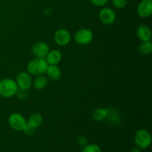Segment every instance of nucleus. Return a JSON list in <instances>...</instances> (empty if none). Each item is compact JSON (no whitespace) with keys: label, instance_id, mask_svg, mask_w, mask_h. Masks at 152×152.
Wrapping results in <instances>:
<instances>
[{"label":"nucleus","instance_id":"obj_10","mask_svg":"<svg viewBox=\"0 0 152 152\" xmlns=\"http://www.w3.org/2000/svg\"><path fill=\"white\" fill-rule=\"evenodd\" d=\"M31 51L36 57L45 58L48 52L50 51V48L47 43L44 42H39L33 45Z\"/></svg>","mask_w":152,"mask_h":152},{"label":"nucleus","instance_id":"obj_1","mask_svg":"<svg viewBox=\"0 0 152 152\" xmlns=\"http://www.w3.org/2000/svg\"><path fill=\"white\" fill-rule=\"evenodd\" d=\"M18 86L16 81L10 78L0 80V96L4 98H10L16 94Z\"/></svg>","mask_w":152,"mask_h":152},{"label":"nucleus","instance_id":"obj_20","mask_svg":"<svg viewBox=\"0 0 152 152\" xmlns=\"http://www.w3.org/2000/svg\"><path fill=\"white\" fill-rule=\"evenodd\" d=\"M112 4L116 8L123 9L126 6L127 1L126 0H112Z\"/></svg>","mask_w":152,"mask_h":152},{"label":"nucleus","instance_id":"obj_8","mask_svg":"<svg viewBox=\"0 0 152 152\" xmlns=\"http://www.w3.org/2000/svg\"><path fill=\"white\" fill-rule=\"evenodd\" d=\"M54 41L58 45L65 46L71 42V36L69 31L65 29H59L54 34Z\"/></svg>","mask_w":152,"mask_h":152},{"label":"nucleus","instance_id":"obj_17","mask_svg":"<svg viewBox=\"0 0 152 152\" xmlns=\"http://www.w3.org/2000/svg\"><path fill=\"white\" fill-rule=\"evenodd\" d=\"M152 50V44L151 41L142 42L139 47V52L142 55H149Z\"/></svg>","mask_w":152,"mask_h":152},{"label":"nucleus","instance_id":"obj_5","mask_svg":"<svg viewBox=\"0 0 152 152\" xmlns=\"http://www.w3.org/2000/svg\"><path fill=\"white\" fill-rule=\"evenodd\" d=\"M94 38L93 32L88 28H81L74 34V40L80 45H86L91 42Z\"/></svg>","mask_w":152,"mask_h":152},{"label":"nucleus","instance_id":"obj_3","mask_svg":"<svg viewBox=\"0 0 152 152\" xmlns=\"http://www.w3.org/2000/svg\"><path fill=\"white\" fill-rule=\"evenodd\" d=\"M134 142L140 149L148 148L151 143V135L146 129H140L134 134Z\"/></svg>","mask_w":152,"mask_h":152},{"label":"nucleus","instance_id":"obj_25","mask_svg":"<svg viewBox=\"0 0 152 152\" xmlns=\"http://www.w3.org/2000/svg\"><path fill=\"white\" fill-rule=\"evenodd\" d=\"M0 17H1V16H0Z\"/></svg>","mask_w":152,"mask_h":152},{"label":"nucleus","instance_id":"obj_6","mask_svg":"<svg viewBox=\"0 0 152 152\" xmlns=\"http://www.w3.org/2000/svg\"><path fill=\"white\" fill-rule=\"evenodd\" d=\"M99 19L102 24L106 25H112L117 19L115 11L111 7H102L99 12Z\"/></svg>","mask_w":152,"mask_h":152},{"label":"nucleus","instance_id":"obj_16","mask_svg":"<svg viewBox=\"0 0 152 152\" xmlns=\"http://www.w3.org/2000/svg\"><path fill=\"white\" fill-rule=\"evenodd\" d=\"M48 83V78L42 74V75H39L36 77L33 84H34V88L36 89H37V90H42V89L45 88L47 86Z\"/></svg>","mask_w":152,"mask_h":152},{"label":"nucleus","instance_id":"obj_11","mask_svg":"<svg viewBox=\"0 0 152 152\" xmlns=\"http://www.w3.org/2000/svg\"><path fill=\"white\" fill-rule=\"evenodd\" d=\"M137 36L142 42L150 41L151 38V31L146 25H140L137 29Z\"/></svg>","mask_w":152,"mask_h":152},{"label":"nucleus","instance_id":"obj_4","mask_svg":"<svg viewBox=\"0 0 152 152\" xmlns=\"http://www.w3.org/2000/svg\"><path fill=\"white\" fill-rule=\"evenodd\" d=\"M8 124L16 132H23L27 126V120L19 113H13L8 117Z\"/></svg>","mask_w":152,"mask_h":152},{"label":"nucleus","instance_id":"obj_13","mask_svg":"<svg viewBox=\"0 0 152 152\" xmlns=\"http://www.w3.org/2000/svg\"><path fill=\"white\" fill-rule=\"evenodd\" d=\"M45 73L47 74L48 78L52 81H56L59 80L62 76V71L57 65H48Z\"/></svg>","mask_w":152,"mask_h":152},{"label":"nucleus","instance_id":"obj_9","mask_svg":"<svg viewBox=\"0 0 152 152\" xmlns=\"http://www.w3.org/2000/svg\"><path fill=\"white\" fill-rule=\"evenodd\" d=\"M16 83L19 88L28 89V90L33 84L32 78L28 72L19 73L16 77Z\"/></svg>","mask_w":152,"mask_h":152},{"label":"nucleus","instance_id":"obj_19","mask_svg":"<svg viewBox=\"0 0 152 152\" xmlns=\"http://www.w3.org/2000/svg\"><path fill=\"white\" fill-rule=\"evenodd\" d=\"M16 95H17L18 98L22 100L27 99L29 95V92H28V89H22L18 88L17 92H16Z\"/></svg>","mask_w":152,"mask_h":152},{"label":"nucleus","instance_id":"obj_21","mask_svg":"<svg viewBox=\"0 0 152 152\" xmlns=\"http://www.w3.org/2000/svg\"><path fill=\"white\" fill-rule=\"evenodd\" d=\"M108 0H90L91 3L96 7H103L108 3Z\"/></svg>","mask_w":152,"mask_h":152},{"label":"nucleus","instance_id":"obj_24","mask_svg":"<svg viewBox=\"0 0 152 152\" xmlns=\"http://www.w3.org/2000/svg\"><path fill=\"white\" fill-rule=\"evenodd\" d=\"M131 152H141V151L139 148H134Z\"/></svg>","mask_w":152,"mask_h":152},{"label":"nucleus","instance_id":"obj_15","mask_svg":"<svg viewBox=\"0 0 152 152\" xmlns=\"http://www.w3.org/2000/svg\"><path fill=\"white\" fill-rule=\"evenodd\" d=\"M108 115V110L104 108H98L93 111L92 117L95 121L101 122L107 118Z\"/></svg>","mask_w":152,"mask_h":152},{"label":"nucleus","instance_id":"obj_22","mask_svg":"<svg viewBox=\"0 0 152 152\" xmlns=\"http://www.w3.org/2000/svg\"><path fill=\"white\" fill-rule=\"evenodd\" d=\"M77 143L80 146L84 147L86 146L88 144V140L86 137L84 136H80L79 137L78 139H77Z\"/></svg>","mask_w":152,"mask_h":152},{"label":"nucleus","instance_id":"obj_12","mask_svg":"<svg viewBox=\"0 0 152 152\" xmlns=\"http://www.w3.org/2000/svg\"><path fill=\"white\" fill-rule=\"evenodd\" d=\"M62 55L59 50H51L45 56V60L48 65H57L62 60Z\"/></svg>","mask_w":152,"mask_h":152},{"label":"nucleus","instance_id":"obj_14","mask_svg":"<svg viewBox=\"0 0 152 152\" xmlns=\"http://www.w3.org/2000/svg\"><path fill=\"white\" fill-rule=\"evenodd\" d=\"M43 121L42 116L39 113H34V114H31L30 116L29 119L27 121V126H29L31 129L36 130L38 129L40 126L42 125Z\"/></svg>","mask_w":152,"mask_h":152},{"label":"nucleus","instance_id":"obj_7","mask_svg":"<svg viewBox=\"0 0 152 152\" xmlns=\"http://www.w3.org/2000/svg\"><path fill=\"white\" fill-rule=\"evenodd\" d=\"M137 12L140 17H150L152 14V0H142L138 4Z\"/></svg>","mask_w":152,"mask_h":152},{"label":"nucleus","instance_id":"obj_2","mask_svg":"<svg viewBox=\"0 0 152 152\" xmlns=\"http://www.w3.org/2000/svg\"><path fill=\"white\" fill-rule=\"evenodd\" d=\"M48 64L45 58H37L32 59L28 64V71L30 74L34 76L42 75L46 72Z\"/></svg>","mask_w":152,"mask_h":152},{"label":"nucleus","instance_id":"obj_18","mask_svg":"<svg viewBox=\"0 0 152 152\" xmlns=\"http://www.w3.org/2000/svg\"><path fill=\"white\" fill-rule=\"evenodd\" d=\"M81 152H101V148L96 144H87L83 147Z\"/></svg>","mask_w":152,"mask_h":152},{"label":"nucleus","instance_id":"obj_23","mask_svg":"<svg viewBox=\"0 0 152 152\" xmlns=\"http://www.w3.org/2000/svg\"><path fill=\"white\" fill-rule=\"evenodd\" d=\"M34 132H35V130H34V129H31V128H30L29 126H26V128L25 129V130L23 131V132L25 134L29 135V136L34 134Z\"/></svg>","mask_w":152,"mask_h":152}]
</instances>
